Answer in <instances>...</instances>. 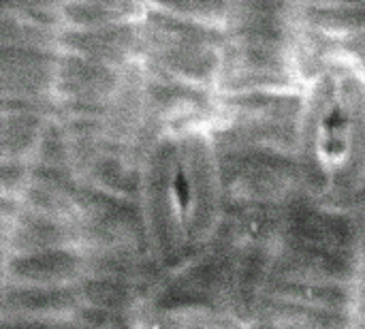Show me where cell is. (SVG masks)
<instances>
[{
  "label": "cell",
  "mask_w": 365,
  "mask_h": 329,
  "mask_svg": "<svg viewBox=\"0 0 365 329\" xmlns=\"http://www.w3.org/2000/svg\"><path fill=\"white\" fill-rule=\"evenodd\" d=\"M45 116L32 111H11L2 118V158L24 161L34 156L45 131Z\"/></svg>",
  "instance_id": "obj_7"
},
{
  "label": "cell",
  "mask_w": 365,
  "mask_h": 329,
  "mask_svg": "<svg viewBox=\"0 0 365 329\" xmlns=\"http://www.w3.org/2000/svg\"><path fill=\"white\" fill-rule=\"evenodd\" d=\"M361 227V236H359V246H357V259H359V268L365 270V225L359 223Z\"/></svg>",
  "instance_id": "obj_10"
},
{
  "label": "cell",
  "mask_w": 365,
  "mask_h": 329,
  "mask_svg": "<svg viewBox=\"0 0 365 329\" xmlns=\"http://www.w3.org/2000/svg\"><path fill=\"white\" fill-rule=\"evenodd\" d=\"M139 4L128 2H68L60 4L62 19L71 28H90V26H103L111 21H124L133 19L135 11H139Z\"/></svg>",
  "instance_id": "obj_9"
},
{
  "label": "cell",
  "mask_w": 365,
  "mask_h": 329,
  "mask_svg": "<svg viewBox=\"0 0 365 329\" xmlns=\"http://www.w3.org/2000/svg\"><path fill=\"white\" fill-rule=\"evenodd\" d=\"M4 317L21 319H64L73 317L81 306L75 285L64 287H41V285H17L4 283L2 293Z\"/></svg>",
  "instance_id": "obj_5"
},
{
  "label": "cell",
  "mask_w": 365,
  "mask_h": 329,
  "mask_svg": "<svg viewBox=\"0 0 365 329\" xmlns=\"http://www.w3.org/2000/svg\"><path fill=\"white\" fill-rule=\"evenodd\" d=\"M4 283L64 287L77 285L86 276V255L68 248H51L30 255H9L4 261Z\"/></svg>",
  "instance_id": "obj_2"
},
{
  "label": "cell",
  "mask_w": 365,
  "mask_h": 329,
  "mask_svg": "<svg viewBox=\"0 0 365 329\" xmlns=\"http://www.w3.org/2000/svg\"><path fill=\"white\" fill-rule=\"evenodd\" d=\"M122 79L124 75L120 69L60 51L53 73V90L62 98L111 101L118 94Z\"/></svg>",
  "instance_id": "obj_3"
},
{
  "label": "cell",
  "mask_w": 365,
  "mask_h": 329,
  "mask_svg": "<svg viewBox=\"0 0 365 329\" xmlns=\"http://www.w3.org/2000/svg\"><path fill=\"white\" fill-rule=\"evenodd\" d=\"M75 287L83 306L98 308L111 315H120L133 304V285L124 280L83 276Z\"/></svg>",
  "instance_id": "obj_8"
},
{
  "label": "cell",
  "mask_w": 365,
  "mask_h": 329,
  "mask_svg": "<svg viewBox=\"0 0 365 329\" xmlns=\"http://www.w3.org/2000/svg\"><path fill=\"white\" fill-rule=\"evenodd\" d=\"M143 30L135 19L111 21L90 28H64L58 32V49L75 54L113 69L126 66L130 56L141 47Z\"/></svg>",
  "instance_id": "obj_1"
},
{
  "label": "cell",
  "mask_w": 365,
  "mask_h": 329,
  "mask_svg": "<svg viewBox=\"0 0 365 329\" xmlns=\"http://www.w3.org/2000/svg\"><path fill=\"white\" fill-rule=\"evenodd\" d=\"M4 238L6 257L9 250L11 255H30L51 248H68L73 242H77V229L71 221H62L19 206L15 208L13 227L6 229Z\"/></svg>",
  "instance_id": "obj_4"
},
{
  "label": "cell",
  "mask_w": 365,
  "mask_h": 329,
  "mask_svg": "<svg viewBox=\"0 0 365 329\" xmlns=\"http://www.w3.org/2000/svg\"><path fill=\"white\" fill-rule=\"evenodd\" d=\"M297 17L306 28L317 30L329 39H344L365 32V2H338V4H302L295 6Z\"/></svg>",
  "instance_id": "obj_6"
}]
</instances>
